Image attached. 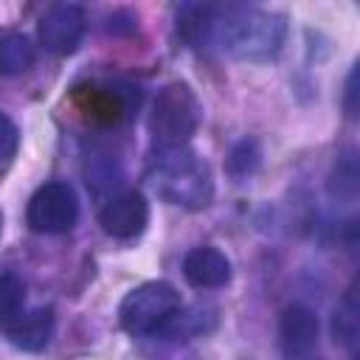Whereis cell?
<instances>
[{"label":"cell","mask_w":360,"mask_h":360,"mask_svg":"<svg viewBox=\"0 0 360 360\" xmlns=\"http://www.w3.org/2000/svg\"><path fill=\"white\" fill-rule=\"evenodd\" d=\"M177 28L191 48L217 45L233 59L262 62L281 51L287 17L259 6H186Z\"/></svg>","instance_id":"obj_1"},{"label":"cell","mask_w":360,"mask_h":360,"mask_svg":"<svg viewBox=\"0 0 360 360\" xmlns=\"http://www.w3.org/2000/svg\"><path fill=\"white\" fill-rule=\"evenodd\" d=\"M155 188L158 194L186 211H202L211 205L214 200V174L211 166L188 152V149H174V152H163L158 166H155Z\"/></svg>","instance_id":"obj_2"},{"label":"cell","mask_w":360,"mask_h":360,"mask_svg":"<svg viewBox=\"0 0 360 360\" xmlns=\"http://www.w3.org/2000/svg\"><path fill=\"white\" fill-rule=\"evenodd\" d=\"M202 121V107L186 82L166 84L149 112V135L160 152L186 149Z\"/></svg>","instance_id":"obj_3"},{"label":"cell","mask_w":360,"mask_h":360,"mask_svg":"<svg viewBox=\"0 0 360 360\" xmlns=\"http://www.w3.org/2000/svg\"><path fill=\"white\" fill-rule=\"evenodd\" d=\"M180 307V292L169 281H143L124 295L118 321L129 335H158Z\"/></svg>","instance_id":"obj_4"},{"label":"cell","mask_w":360,"mask_h":360,"mask_svg":"<svg viewBox=\"0 0 360 360\" xmlns=\"http://www.w3.org/2000/svg\"><path fill=\"white\" fill-rule=\"evenodd\" d=\"M25 219L37 233H68L79 219V197L62 180L42 183L25 208Z\"/></svg>","instance_id":"obj_5"},{"label":"cell","mask_w":360,"mask_h":360,"mask_svg":"<svg viewBox=\"0 0 360 360\" xmlns=\"http://www.w3.org/2000/svg\"><path fill=\"white\" fill-rule=\"evenodd\" d=\"M87 28L84 8L76 3H56L39 17V42L59 56H68L79 48Z\"/></svg>","instance_id":"obj_6"},{"label":"cell","mask_w":360,"mask_h":360,"mask_svg":"<svg viewBox=\"0 0 360 360\" xmlns=\"http://www.w3.org/2000/svg\"><path fill=\"white\" fill-rule=\"evenodd\" d=\"M149 222V202L141 191H124L104 202L98 211V225L104 233L115 239H132L138 236Z\"/></svg>","instance_id":"obj_7"},{"label":"cell","mask_w":360,"mask_h":360,"mask_svg":"<svg viewBox=\"0 0 360 360\" xmlns=\"http://www.w3.org/2000/svg\"><path fill=\"white\" fill-rule=\"evenodd\" d=\"M318 315L304 307V304H292L281 312L278 318V338H281V349L287 357L298 360L307 357L315 346H318Z\"/></svg>","instance_id":"obj_8"},{"label":"cell","mask_w":360,"mask_h":360,"mask_svg":"<svg viewBox=\"0 0 360 360\" xmlns=\"http://www.w3.org/2000/svg\"><path fill=\"white\" fill-rule=\"evenodd\" d=\"M183 276L197 290H219L231 281V262L214 245H200L186 253Z\"/></svg>","instance_id":"obj_9"},{"label":"cell","mask_w":360,"mask_h":360,"mask_svg":"<svg viewBox=\"0 0 360 360\" xmlns=\"http://www.w3.org/2000/svg\"><path fill=\"white\" fill-rule=\"evenodd\" d=\"M53 326H56V318H53V309L51 307H37L31 312H20L11 323H8V340L22 349V352H39L51 343L53 338Z\"/></svg>","instance_id":"obj_10"},{"label":"cell","mask_w":360,"mask_h":360,"mask_svg":"<svg viewBox=\"0 0 360 360\" xmlns=\"http://www.w3.org/2000/svg\"><path fill=\"white\" fill-rule=\"evenodd\" d=\"M214 326H217V309L197 304V307H188V309L180 307L158 332L166 335V338H174V340H188V338L205 335Z\"/></svg>","instance_id":"obj_11"},{"label":"cell","mask_w":360,"mask_h":360,"mask_svg":"<svg viewBox=\"0 0 360 360\" xmlns=\"http://www.w3.org/2000/svg\"><path fill=\"white\" fill-rule=\"evenodd\" d=\"M79 101H82L84 110H90L96 118H101V121H115L118 115L129 112V107H132V93L118 90V87H87L84 93H79Z\"/></svg>","instance_id":"obj_12"},{"label":"cell","mask_w":360,"mask_h":360,"mask_svg":"<svg viewBox=\"0 0 360 360\" xmlns=\"http://www.w3.org/2000/svg\"><path fill=\"white\" fill-rule=\"evenodd\" d=\"M37 48L25 34H6L0 39V76H22L34 68Z\"/></svg>","instance_id":"obj_13"},{"label":"cell","mask_w":360,"mask_h":360,"mask_svg":"<svg viewBox=\"0 0 360 360\" xmlns=\"http://www.w3.org/2000/svg\"><path fill=\"white\" fill-rule=\"evenodd\" d=\"M262 163V149L253 138H242L231 146L228 158H225V169L233 180H248Z\"/></svg>","instance_id":"obj_14"},{"label":"cell","mask_w":360,"mask_h":360,"mask_svg":"<svg viewBox=\"0 0 360 360\" xmlns=\"http://www.w3.org/2000/svg\"><path fill=\"white\" fill-rule=\"evenodd\" d=\"M329 191L332 197H338L340 202L352 205L354 197H357V166H354V155H343L338 163H335V172H332V180H329Z\"/></svg>","instance_id":"obj_15"},{"label":"cell","mask_w":360,"mask_h":360,"mask_svg":"<svg viewBox=\"0 0 360 360\" xmlns=\"http://www.w3.org/2000/svg\"><path fill=\"white\" fill-rule=\"evenodd\" d=\"M25 307V284L14 273L0 276V323H11Z\"/></svg>","instance_id":"obj_16"},{"label":"cell","mask_w":360,"mask_h":360,"mask_svg":"<svg viewBox=\"0 0 360 360\" xmlns=\"http://www.w3.org/2000/svg\"><path fill=\"white\" fill-rule=\"evenodd\" d=\"M332 335L335 340L352 346L354 343V335H357V304H354V287H349L343 304L335 309V318H332Z\"/></svg>","instance_id":"obj_17"},{"label":"cell","mask_w":360,"mask_h":360,"mask_svg":"<svg viewBox=\"0 0 360 360\" xmlns=\"http://www.w3.org/2000/svg\"><path fill=\"white\" fill-rule=\"evenodd\" d=\"M17 146H20V129H17V124L6 112H0V163H8L17 155Z\"/></svg>","instance_id":"obj_18"},{"label":"cell","mask_w":360,"mask_h":360,"mask_svg":"<svg viewBox=\"0 0 360 360\" xmlns=\"http://www.w3.org/2000/svg\"><path fill=\"white\" fill-rule=\"evenodd\" d=\"M354 98H357V70L349 73V79H346V93H343V107H346V115H349V118L357 115Z\"/></svg>","instance_id":"obj_19"}]
</instances>
